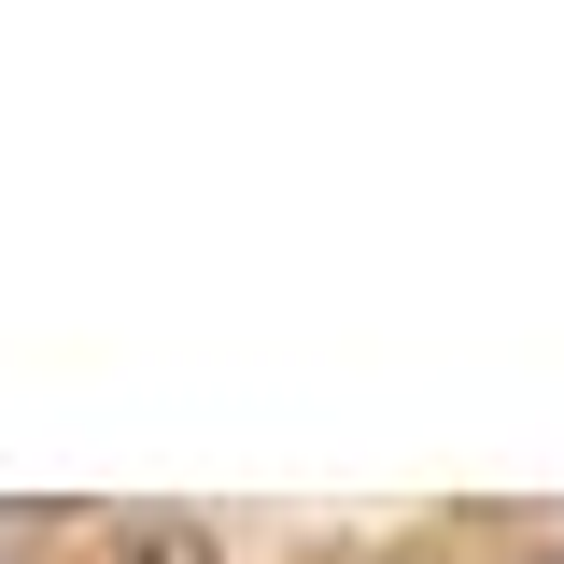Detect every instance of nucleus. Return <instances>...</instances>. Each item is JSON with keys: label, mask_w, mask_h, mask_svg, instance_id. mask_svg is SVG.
<instances>
[{"label": "nucleus", "mask_w": 564, "mask_h": 564, "mask_svg": "<svg viewBox=\"0 0 564 564\" xmlns=\"http://www.w3.org/2000/svg\"><path fill=\"white\" fill-rule=\"evenodd\" d=\"M113 564H212V536H198V522H128Z\"/></svg>", "instance_id": "obj_1"}, {"label": "nucleus", "mask_w": 564, "mask_h": 564, "mask_svg": "<svg viewBox=\"0 0 564 564\" xmlns=\"http://www.w3.org/2000/svg\"><path fill=\"white\" fill-rule=\"evenodd\" d=\"M551 564H564V551H551Z\"/></svg>", "instance_id": "obj_2"}]
</instances>
